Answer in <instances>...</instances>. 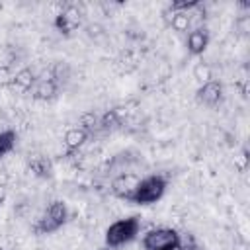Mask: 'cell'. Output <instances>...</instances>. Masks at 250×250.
Masks as SVG:
<instances>
[{
	"label": "cell",
	"instance_id": "obj_1",
	"mask_svg": "<svg viewBox=\"0 0 250 250\" xmlns=\"http://www.w3.org/2000/svg\"><path fill=\"white\" fill-rule=\"evenodd\" d=\"M139 230H141V219L139 217L133 215V217L117 219L105 229V246L111 248V250L119 248V246H125L127 242L137 238Z\"/></svg>",
	"mask_w": 250,
	"mask_h": 250
},
{
	"label": "cell",
	"instance_id": "obj_2",
	"mask_svg": "<svg viewBox=\"0 0 250 250\" xmlns=\"http://www.w3.org/2000/svg\"><path fill=\"white\" fill-rule=\"evenodd\" d=\"M166 188H168V182L160 174H150L146 178H141V182H139V186L133 193L131 203H135V205H152V203L162 199V195L166 193Z\"/></svg>",
	"mask_w": 250,
	"mask_h": 250
},
{
	"label": "cell",
	"instance_id": "obj_3",
	"mask_svg": "<svg viewBox=\"0 0 250 250\" xmlns=\"http://www.w3.org/2000/svg\"><path fill=\"white\" fill-rule=\"evenodd\" d=\"M68 221V209L62 201H51V205L47 207V211L43 213V217L35 223V232L39 234H51L57 232L59 229H62V225Z\"/></svg>",
	"mask_w": 250,
	"mask_h": 250
},
{
	"label": "cell",
	"instance_id": "obj_4",
	"mask_svg": "<svg viewBox=\"0 0 250 250\" xmlns=\"http://www.w3.org/2000/svg\"><path fill=\"white\" fill-rule=\"evenodd\" d=\"M182 242V236L178 234V230L174 229H168V227H158V229H150L141 244L145 250H164V248H170V246H176Z\"/></svg>",
	"mask_w": 250,
	"mask_h": 250
},
{
	"label": "cell",
	"instance_id": "obj_5",
	"mask_svg": "<svg viewBox=\"0 0 250 250\" xmlns=\"http://www.w3.org/2000/svg\"><path fill=\"white\" fill-rule=\"evenodd\" d=\"M82 10L76 4H66L62 6V10L55 16V27L57 31H61L62 35H70L72 31H76L82 25Z\"/></svg>",
	"mask_w": 250,
	"mask_h": 250
},
{
	"label": "cell",
	"instance_id": "obj_6",
	"mask_svg": "<svg viewBox=\"0 0 250 250\" xmlns=\"http://www.w3.org/2000/svg\"><path fill=\"white\" fill-rule=\"evenodd\" d=\"M139 182H141V178H139L137 174L125 172V174H119V176L113 178L109 189H111V193H113L117 199H123V201H129V203H131L133 193H135Z\"/></svg>",
	"mask_w": 250,
	"mask_h": 250
},
{
	"label": "cell",
	"instance_id": "obj_7",
	"mask_svg": "<svg viewBox=\"0 0 250 250\" xmlns=\"http://www.w3.org/2000/svg\"><path fill=\"white\" fill-rule=\"evenodd\" d=\"M57 94H59V84L53 80L51 70L47 74L37 76V82L31 88V98L33 100H37V102H51V100L57 98Z\"/></svg>",
	"mask_w": 250,
	"mask_h": 250
},
{
	"label": "cell",
	"instance_id": "obj_8",
	"mask_svg": "<svg viewBox=\"0 0 250 250\" xmlns=\"http://www.w3.org/2000/svg\"><path fill=\"white\" fill-rule=\"evenodd\" d=\"M197 102L201 105H207V107H215L221 100H223V84L219 80H209L205 84H201L197 88V94H195Z\"/></svg>",
	"mask_w": 250,
	"mask_h": 250
},
{
	"label": "cell",
	"instance_id": "obj_9",
	"mask_svg": "<svg viewBox=\"0 0 250 250\" xmlns=\"http://www.w3.org/2000/svg\"><path fill=\"white\" fill-rule=\"evenodd\" d=\"M186 45H188L189 55H193V57L203 55L205 49H207V45H209V31H207V27H203V25L193 27V29L188 33Z\"/></svg>",
	"mask_w": 250,
	"mask_h": 250
},
{
	"label": "cell",
	"instance_id": "obj_10",
	"mask_svg": "<svg viewBox=\"0 0 250 250\" xmlns=\"http://www.w3.org/2000/svg\"><path fill=\"white\" fill-rule=\"evenodd\" d=\"M88 137H90V133H88V131H84V129H82V127H78V125H74V127L66 129V133H64V137H62V143H64V150H66V154L70 156V154L78 152V150L84 146V143L88 141Z\"/></svg>",
	"mask_w": 250,
	"mask_h": 250
},
{
	"label": "cell",
	"instance_id": "obj_11",
	"mask_svg": "<svg viewBox=\"0 0 250 250\" xmlns=\"http://www.w3.org/2000/svg\"><path fill=\"white\" fill-rule=\"evenodd\" d=\"M27 168L37 178H51L53 176V162L45 154H31L27 160Z\"/></svg>",
	"mask_w": 250,
	"mask_h": 250
},
{
	"label": "cell",
	"instance_id": "obj_12",
	"mask_svg": "<svg viewBox=\"0 0 250 250\" xmlns=\"http://www.w3.org/2000/svg\"><path fill=\"white\" fill-rule=\"evenodd\" d=\"M35 82H37L35 70L29 68V66H23V68H20V70L14 74L12 86H14L16 90H20V92H31V88L35 86Z\"/></svg>",
	"mask_w": 250,
	"mask_h": 250
},
{
	"label": "cell",
	"instance_id": "obj_13",
	"mask_svg": "<svg viewBox=\"0 0 250 250\" xmlns=\"http://www.w3.org/2000/svg\"><path fill=\"white\" fill-rule=\"evenodd\" d=\"M121 125V111L115 107V109H107L100 115V129L102 131H113Z\"/></svg>",
	"mask_w": 250,
	"mask_h": 250
},
{
	"label": "cell",
	"instance_id": "obj_14",
	"mask_svg": "<svg viewBox=\"0 0 250 250\" xmlns=\"http://www.w3.org/2000/svg\"><path fill=\"white\" fill-rule=\"evenodd\" d=\"M170 25H172V29L178 31V33L189 31V29H191V16H189V12H172Z\"/></svg>",
	"mask_w": 250,
	"mask_h": 250
},
{
	"label": "cell",
	"instance_id": "obj_15",
	"mask_svg": "<svg viewBox=\"0 0 250 250\" xmlns=\"http://www.w3.org/2000/svg\"><path fill=\"white\" fill-rule=\"evenodd\" d=\"M78 127H82L84 131H88L90 135L94 131H100V115H96L94 111H84L78 119Z\"/></svg>",
	"mask_w": 250,
	"mask_h": 250
},
{
	"label": "cell",
	"instance_id": "obj_16",
	"mask_svg": "<svg viewBox=\"0 0 250 250\" xmlns=\"http://www.w3.org/2000/svg\"><path fill=\"white\" fill-rule=\"evenodd\" d=\"M191 72H193V78H195L199 84H205V82L213 80V68H211L209 62H203V61L195 62Z\"/></svg>",
	"mask_w": 250,
	"mask_h": 250
},
{
	"label": "cell",
	"instance_id": "obj_17",
	"mask_svg": "<svg viewBox=\"0 0 250 250\" xmlns=\"http://www.w3.org/2000/svg\"><path fill=\"white\" fill-rule=\"evenodd\" d=\"M14 146H16V131H12V129L0 131V158L6 156L8 152H12Z\"/></svg>",
	"mask_w": 250,
	"mask_h": 250
},
{
	"label": "cell",
	"instance_id": "obj_18",
	"mask_svg": "<svg viewBox=\"0 0 250 250\" xmlns=\"http://www.w3.org/2000/svg\"><path fill=\"white\" fill-rule=\"evenodd\" d=\"M197 4H199V0H176L170 4V10L172 12H191Z\"/></svg>",
	"mask_w": 250,
	"mask_h": 250
},
{
	"label": "cell",
	"instance_id": "obj_19",
	"mask_svg": "<svg viewBox=\"0 0 250 250\" xmlns=\"http://www.w3.org/2000/svg\"><path fill=\"white\" fill-rule=\"evenodd\" d=\"M12 80H14V72L8 64H0V88H6V86H12Z\"/></svg>",
	"mask_w": 250,
	"mask_h": 250
},
{
	"label": "cell",
	"instance_id": "obj_20",
	"mask_svg": "<svg viewBox=\"0 0 250 250\" xmlns=\"http://www.w3.org/2000/svg\"><path fill=\"white\" fill-rule=\"evenodd\" d=\"M164 250H182V242L176 244V246H170V248H164Z\"/></svg>",
	"mask_w": 250,
	"mask_h": 250
},
{
	"label": "cell",
	"instance_id": "obj_21",
	"mask_svg": "<svg viewBox=\"0 0 250 250\" xmlns=\"http://www.w3.org/2000/svg\"><path fill=\"white\" fill-rule=\"evenodd\" d=\"M98 250H111V248H107V246H104V248H98Z\"/></svg>",
	"mask_w": 250,
	"mask_h": 250
}]
</instances>
